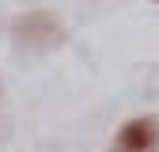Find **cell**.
Here are the masks:
<instances>
[{
  "label": "cell",
  "mask_w": 159,
  "mask_h": 152,
  "mask_svg": "<svg viewBox=\"0 0 159 152\" xmlns=\"http://www.w3.org/2000/svg\"><path fill=\"white\" fill-rule=\"evenodd\" d=\"M110 152H159V118H152V114L129 118L114 133Z\"/></svg>",
  "instance_id": "cell-1"
},
{
  "label": "cell",
  "mask_w": 159,
  "mask_h": 152,
  "mask_svg": "<svg viewBox=\"0 0 159 152\" xmlns=\"http://www.w3.org/2000/svg\"><path fill=\"white\" fill-rule=\"evenodd\" d=\"M15 38L27 42V46H49V42H61L65 31H61V23L49 12H27L15 23Z\"/></svg>",
  "instance_id": "cell-2"
},
{
  "label": "cell",
  "mask_w": 159,
  "mask_h": 152,
  "mask_svg": "<svg viewBox=\"0 0 159 152\" xmlns=\"http://www.w3.org/2000/svg\"><path fill=\"white\" fill-rule=\"evenodd\" d=\"M155 4H159V0H155Z\"/></svg>",
  "instance_id": "cell-3"
}]
</instances>
